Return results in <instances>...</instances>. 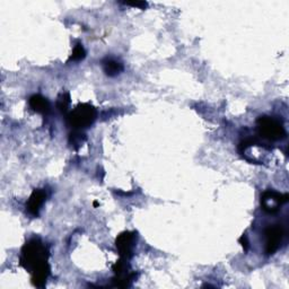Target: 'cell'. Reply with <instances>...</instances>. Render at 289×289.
Masks as SVG:
<instances>
[{
  "label": "cell",
  "instance_id": "6da1fadb",
  "mask_svg": "<svg viewBox=\"0 0 289 289\" xmlns=\"http://www.w3.org/2000/svg\"><path fill=\"white\" fill-rule=\"evenodd\" d=\"M48 259L49 251L47 246L38 238L26 242L23 246L20 264L32 273V283L35 287L42 288L47 283L50 274Z\"/></svg>",
  "mask_w": 289,
  "mask_h": 289
},
{
  "label": "cell",
  "instance_id": "7a4b0ae2",
  "mask_svg": "<svg viewBox=\"0 0 289 289\" xmlns=\"http://www.w3.org/2000/svg\"><path fill=\"white\" fill-rule=\"evenodd\" d=\"M96 109L88 103L78 104L75 110L67 114V125L73 130H81L90 127L96 120Z\"/></svg>",
  "mask_w": 289,
  "mask_h": 289
},
{
  "label": "cell",
  "instance_id": "3957f363",
  "mask_svg": "<svg viewBox=\"0 0 289 289\" xmlns=\"http://www.w3.org/2000/svg\"><path fill=\"white\" fill-rule=\"evenodd\" d=\"M256 131L264 139L278 141L286 138V129L282 123L272 117H260L256 121Z\"/></svg>",
  "mask_w": 289,
  "mask_h": 289
},
{
  "label": "cell",
  "instance_id": "277c9868",
  "mask_svg": "<svg viewBox=\"0 0 289 289\" xmlns=\"http://www.w3.org/2000/svg\"><path fill=\"white\" fill-rule=\"evenodd\" d=\"M288 195H282L274 190L264 191L261 196V207L265 213L276 214L281 206L288 201Z\"/></svg>",
  "mask_w": 289,
  "mask_h": 289
},
{
  "label": "cell",
  "instance_id": "5b68a950",
  "mask_svg": "<svg viewBox=\"0 0 289 289\" xmlns=\"http://www.w3.org/2000/svg\"><path fill=\"white\" fill-rule=\"evenodd\" d=\"M265 235V253L267 255H272L279 250L281 242L285 236V231L280 225H273L269 226L264 231Z\"/></svg>",
  "mask_w": 289,
  "mask_h": 289
},
{
  "label": "cell",
  "instance_id": "8992f818",
  "mask_svg": "<svg viewBox=\"0 0 289 289\" xmlns=\"http://www.w3.org/2000/svg\"><path fill=\"white\" fill-rule=\"evenodd\" d=\"M137 243V234L135 232H123L118 235L116 246L121 258L129 260L134 256V250Z\"/></svg>",
  "mask_w": 289,
  "mask_h": 289
},
{
  "label": "cell",
  "instance_id": "52a82bcc",
  "mask_svg": "<svg viewBox=\"0 0 289 289\" xmlns=\"http://www.w3.org/2000/svg\"><path fill=\"white\" fill-rule=\"evenodd\" d=\"M45 199H47V194L42 189H35L32 192L29 200L26 203V212L32 217H38L40 214L41 207H42Z\"/></svg>",
  "mask_w": 289,
  "mask_h": 289
},
{
  "label": "cell",
  "instance_id": "ba28073f",
  "mask_svg": "<svg viewBox=\"0 0 289 289\" xmlns=\"http://www.w3.org/2000/svg\"><path fill=\"white\" fill-rule=\"evenodd\" d=\"M29 104L33 111L43 114V116H47V114H49L50 112L49 101L40 94L32 95L29 100Z\"/></svg>",
  "mask_w": 289,
  "mask_h": 289
},
{
  "label": "cell",
  "instance_id": "9c48e42d",
  "mask_svg": "<svg viewBox=\"0 0 289 289\" xmlns=\"http://www.w3.org/2000/svg\"><path fill=\"white\" fill-rule=\"evenodd\" d=\"M123 69H125V68H123L122 63L116 60V59L107 58L105 60H103V70L109 77L118 76L119 73L123 71Z\"/></svg>",
  "mask_w": 289,
  "mask_h": 289
},
{
  "label": "cell",
  "instance_id": "30bf717a",
  "mask_svg": "<svg viewBox=\"0 0 289 289\" xmlns=\"http://www.w3.org/2000/svg\"><path fill=\"white\" fill-rule=\"evenodd\" d=\"M86 136L84 132H81V130H73L69 135V145L76 150L84 144Z\"/></svg>",
  "mask_w": 289,
  "mask_h": 289
},
{
  "label": "cell",
  "instance_id": "8fae6325",
  "mask_svg": "<svg viewBox=\"0 0 289 289\" xmlns=\"http://www.w3.org/2000/svg\"><path fill=\"white\" fill-rule=\"evenodd\" d=\"M127 259L121 258L119 261H117L116 263L113 264L112 270L116 273V276H121V274H126L128 272H130V265L128 264Z\"/></svg>",
  "mask_w": 289,
  "mask_h": 289
},
{
  "label": "cell",
  "instance_id": "7c38bea8",
  "mask_svg": "<svg viewBox=\"0 0 289 289\" xmlns=\"http://www.w3.org/2000/svg\"><path fill=\"white\" fill-rule=\"evenodd\" d=\"M85 57H86V51H85L84 47H82L81 43H77L75 45V48H73V50H72V53H71L70 58L68 59V62L81 61Z\"/></svg>",
  "mask_w": 289,
  "mask_h": 289
},
{
  "label": "cell",
  "instance_id": "4fadbf2b",
  "mask_svg": "<svg viewBox=\"0 0 289 289\" xmlns=\"http://www.w3.org/2000/svg\"><path fill=\"white\" fill-rule=\"evenodd\" d=\"M70 105V95L68 93H63L57 101V107L62 114H66L68 112V109H69Z\"/></svg>",
  "mask_w": 289,
  "mask_h": 289
},
{
  "label": "cell",
  "instance_id": "5bb4252c",
  "mask_svg": "<svg viewBox=\"0 0 289 289\" xmlns=\"http://www.w3.org/2000/svg\"><path fill=\"white\" fill-rule=\"evenodd\" d=\"M238 242H240V244L243 246V249H244V252H247L249 251V241H247V236H246V234H243V235L240 237V240H238Z\"/></svg>",
  "mask_w": 289,
  "mask_h": 289
},
{
  "label": "cell",
  "instance_id": "9a60e30c",
  "mask_svg": "<svg viewBox=\"0 0 289 289\" xmlns=\"http://www.w3.org/2000/svg\"><path fill=\"white\" fill-rule=\"evenodd\" d=\"M125 5H127V6H132V7H138L140 9H144L147 7V4L146 2H134V3H123Z\"/></svg>",
  "mask_w": 289,
  "mask_h": 289
},
{
  "label": "cell",
  "instance_id": "2e32d148",
  "mask_svg": "<svg viewBox=\"0 0 289 289\" xmlns=\"http://www.w3.org/2000/svg\"><path fill=\"white\" fill-rule=\"evenodd\" d=\"M94 206H95V207H98V206H99V203H98V201H95V203H94Z\"/></svg>",
  "mask_w": 289,
  "mask_h": 289
}]
</instances>
